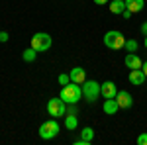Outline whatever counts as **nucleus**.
I'll return each instance as SVG.
<instances>
[{"mask_svg": "<svg viewBox=\"0 0 147 145\" xmlns=\"http://www.w3.org/2000/svg\"><path fill=\"white\" fill-rule=\"evenodd\" d=\"M59 96L67 102V104H77V102L82 98V86L71 80L69 84H65V86L61 88V94H59Z\"/></svg>", "mask_w": 147, "mask_h": 145, "instance_id": "f257e3e1", "label": "nucleus"}, {"mask_svg": "<svg viewBox=\"0 0 147 145\" xmlns=\"http://www.w3.org/2000/svg\"><path fill=\"white\" fill-rule=\"evenodd\" d=\"M104 45L108 47V49H114V51H118V49H122L125 45V37L122 32H116V30H112V32H106V35H104Z\"/></svg>", "mask_w": 147, "mask_h": 145, "instance_id": "f03ea898", "label": "nucleus"}, {"mask_svg": "<svg viewBox=\"0 0 147 145\" xmlns=\"http://www.w3.org/2000/svg\"><path fill=\"white\" fill-rule=\"evenodd\" d=\"M59 123H57V118H51V120H47V122H43L41 125H39V137L41 139H53V137H57L59 135Z\"/></svg>", "mask_w": 147, "mask_h": 145, "instance_id": "7ed1b4c3", "label": "nucleus"}, {"mask_svg": "<svg viewBox=\"0 0 147 145\" xmlns=\"http://www.w3.org/2000/svg\"><path fill=\"white\" fill-rule=\"evenodd\" d=\"M80 86H82V96H84L86 102L92 104V102L98 100V96H100V84L96 80H84Z\"/></svg>", "mask_w": 147, "mask_h": 145, "instance_id": "20e7f679", "label": "nucleus"}, {"mask_svg": "<svg viewBox=\"0 0 147 145\" xmlns=\"http://www.w3.org/2000/svg\"><path fill=\"white\" fill-rule=\"evenodd\" d=\"M53 43V39H51V35L45 34V32H37V34L32 37V45L30 47H34L37 53H41V51H47L49 47Z\"/></svg>", "mask_w": 147, "mask_h": 145, "instance_id": "39448f33", "label": "nucleus"}, {"mask_svg": "<svg viewBox=\"0 0 147 145\" xmlns=\"http://www.w3.org/2000/svg\"><path fill=\"white\" fill-rule=\"evenodd\" d=\"M47 114H49L51 118H61V116H65V114H67V102L63 100L61 96H59V98H51V100L47 102Z\"/></svg>", "mask_w": 147, "mask_h": 145, "instance_id": "423d86ee", "label": "nucleus"}, {"mask_svg": "<svg viewBox=\"0 0 147 145\" xmlns=\"http://www.w3.org/2000/svg\"><path fill=\"white\" fill-rule=\"evenodd\" d=\"M116 94H118L116 82L106 80V82H102V84H100V96L104 98V100H108V98H116Z\"/></svg>", "mask_w": 147, "mask_h": 145, "instance_id": "0eeeda50", "label": "nucleus"}, {"mask_svg": "<svg viewBox=\"0 0 147 145\" xmlns=\"http://www.w3.org/2000/svg\"><path fill=\"white\" fill-rule=\"evenodd\" d=\"M116 102H118L120 108H131L134 98H131V94H129L127 90H118V94H116Z\"/></svg>", "mask_w": 147, "mask_h": 145, "instance_id": "6e6552de", "label": "nucleus"}, {"mask_svg": "<svg viewBox=\"0 0 147 145\" xmlns=\"http://www.w3.org/2000/svg\"><path fill=\"white\" fill-rule=\"evenodd\" d=\"M129 82H131V84H136V86H141V84H143V82H145V73H143V69H131V71H129Z\"/></svg>", "mask_w": 147, "mask_h": 145, "instance_id": "1a4fd4ad", "label": "nucleus"}, {"mask_svg": "<svg viewBox=\"0 0 147 145\" xmlns=\"http://www.w3.org/2000/svg\"><path fill=\"white\" fill-rule=\"evenodd\" d=\"M124 63H125V67L129 69V71H131V69H141V65H143V61H141L136 53H127L125 59H124Z\"/></svg>", "mask_w": 147, "mask_h": 145, "instance_id": "9d476101", "label": "nucleus"}, {"mask_svg": "<svg viewBox=\"0 0 147 145\" xmlns=\"http://www.w3.org/2000/svg\"><path fill=\"white\" fill-rule=\"evenodd\" d=\"M71 80L73 82H77V84H82L84 80H86V73H84V69L82 67H75V69H71Z\"/></svg>", "mask_w": 147, "mask_h": 145, "instance_id": "9b49d317", "label": "nucleus"}, {"mask_svg": "<svg viewBox=\"0 0 147 145\" xmlns=\"http://www.w3.org/2000/svg\"><path fill=\"white\" fill-rule=\"evenodd\" d=\"M118 110H120V106H118L116 98H108V100H104V104H102V112L108 114V116H114Z\"/></svg>", "mask_w": 147, "mask_h": 145, "instance_id": "f8f14e48", "label": "nucleus"}, {"mask_svg": "<svg viewBox=\"0 0 147 145\" xmlns=\"http://www.w3.org/2000/svg\"><path fill=\"white\" fill-rule=\"evenodd\" d=\"M143 6H145V0H125V10H129L131 14L141 12Z\"/></svg>", "mask_w": 147, "mask_h": 145, "instance_id": "ddd939ff", "label": "nucleus"}, {"mask_svg": "<svg viewBox=\"0 0 147 145\" xmlns=\"http://www.w3.org/2000/svg\"><path fill=\"white\" fill-rule=\"evenodd\" d=\"M65 127H67L69 132H73V129H77L79 127V118H77V114H65Z\"/></svg>", "mask_w": 147, "mask_h": 145, "instance_id": "4468645a", "label": "nucleus"}, {"mask_svg": "<svg viewBox=\"0 0 147 145\" xmlns=\"http://www.w3.org/2000/svg\"><path fill=\"white\" fill-rule=\"evenodd\" d=\"M125 10V0H110V12L112 14H122Z\"/></svg>", "mask_w": 147, "mask_h": 145, "instance_id": "2eb2a0df", "label": "nucleus"}, {"mask_svg": "<svg viewBox=\"0 0 147 145\" xmlns=\"http://www.w3.org/2000/svg\"><path fill=\"white\" fill-rule=\"evenodd\" d=\"M80 139L84 141V145L92 143V139H94V129H92V127H84V129L80 132Z\"/></svg>", "mask_w": 147, "mask_h": 145, "instance_id": "dca6fc26", "label": "nucleus"}, {"mask_svg": "<svg viewBox=\"0 0 147 145\" xmlns=\"http://www.w3.org/2000/svg\"><path fill=\"white\" fill-rule=\"evenodd\" d=\"M35 57H37V51H35L34 47H30V49H26V51H22V59L26 61V63H34Z\"/></svg>", "mask_w": 147, "mask_h": 145, "instance_id": "f3484780", "label": "nucleus"}, {"mask_svg": "<svg viewBox=\"0 0 147 145\" xmlns=\"http://www.w3.org/2000/svg\"><path fill=\"white\" fill-rule=\"evenodd\" d=\"M125 51H127V53H136L137 51V47H139V43H137L136 39H125Z\"/></svg>", "mask_w": 147, "mask_h": 145, "instance_id": "a211bd4d", "label": "nucleus"}, {"mask_svg": "<svg viewBox=\"0 0 147 145\" xmlns=\"http://www.w3.org/2000/svg\"><path fill=\"white\" fill-rule=\"evenodd\" d=\"M57 80H59V84H63V86H65V84H69V82H71V75H67V73H61Z\"/></svg>", "mask_w": 147, "mask_h": 145, "instance_id": "6ab92c4d", "label": "nucleus"}, {"mask_svg": "<svg viewBox=\"0 0 147 145\" xmlns=\"http://www.w3.org/2000/svg\"><path fill=\"white\" fill-rule=\"evenodd\" d=\"M137 145H147V134H141L137 137Z\"/></svg>", "mask_w": 147, "mask_h": 145, "instance_id": "aec40b11", "label": "nucleus"}, {"mask_svg": "<svg viewBox=\"0 0 147 145\" xmlns=\"http://www.w3.org/2000/svg\"><path fill=\"white\" fill-rule=\"evenodd\" d=\"M8 37H10L8 32H0V41H2V43H6V41H8Z\"/></svg>", "mask_w": 147, "mask_h": 145, "instance_id": "412c9836", "label": "nucleus"}, {"mask_svg": "<svg viewBox=\"0 0 147 145\" xmlns=\"http://www.w3.org/2000/svg\"><path fill=\"white\" fill-rule=\"evenodd\" d=\"M92 2H94V4H98V6H102V4H108L110 0H92Z\"/></svg>", "mask_w": 147, "mask_h": 145, "instance_id": "4be33fe9", "label": "nucleus"}, {"mask_svg": "<svg viewBox=\"0 0 147 145\" xmlns=\"http://www.w3.org/2000/svg\"><path fill=\"white\" fill-rule=\"evenodd\" d=\"M122 16L127 20V18H131V12H129V10H124V12H122Z\"/></svg>", "mask_w": 147, "mask_h": 145, "instance_id": "5701e85b", "label": "nucleus"}, {"mask_svg": "<svg viewBox=\"0 0 147 145\" xmlns=\"http://www.w3.org/2000/svg\"><path fill=\"white\" fill-rule=\"evenodd\" d=\"M141 34L147 35V22H145V24H141Z\"/></svg>", "mask_w": 147, "mask_h": 145, "instance_id": "b1692460", "label": "nucleus"}, {"mask_svg": "<svg viewBox=\"0 0 147 145\" xmlns=\"http://www.w3.org/2000/svg\"><path fill=\"white\" fill-rule=\"evenodd\" d=\"M141 69H143V73H145V77H147V61L143 63V65H141Z\"/></svg>", "mask_w": 147, "mask_h": 145, "instance_id": "393cba45", "label": "nucleus"}, {"mask_svg": "<svg viewBox=\"0 0 147 145\" xmlns=\"http://www.w3.org/2000/svg\"><path fill=\"white\" fill-rule=\"evenodd\" d=\"M145 47H147V35H145Z\"/></svg>", "mask_w": 147, "mask_h": 145, "instance_id": "a878e982", "label": "nucleus"}]
</instances>
